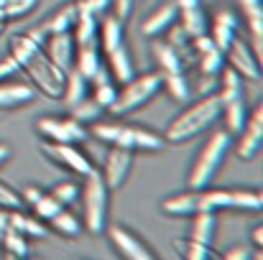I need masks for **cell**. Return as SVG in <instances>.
<instances>
[{"instance_id": "43", "label": "cell", "mask_w": 263, "mask_h": 260, "mask_svg": "<svg viewBox=\"0 0 263 260\" xmlns=\"http://www.w3.org/2000/svg\"><path fill=\"white\" fill-rule=\"evenodd\" d=\"M112 146H120V148H128V151H136V148H133V128H130V125H123Z\"/></svg>"}, {"instance_id": "19", "label": "cell", "mask_w": 263, "mask_h": 260, "mask_svg": "<svg viewBox=\"0 0 263 260\" xmlns=\"http://www.w3.org/2000/svg\"><path fill=\"white\" fill-rule=\"evenodd\" d=\"M179 28L189 36V38H197V36H204L210 31V21H207V13L202 5H194V8H184L179 10V18H176Z\"/></svg>"}, {"instance_id": "40", "label": "cell", "mask_w": 263, "mask_h": 260, "mask_svg": "<svg viewBox=\"0 0 263 260\" xmlns=\"http://www.w3.org/2000/svg\"><path fill=\"white\" fill-rule=\"evenodd\" d=\"M51 196H54L62 207H69V204L77 202V196H80V184H74V181H59V184L51 189Z\"/></svg>"}, {"instance_id": "46", "label": "cell", "mask_w": 263, "mask_h": 260, "mask_svg": "<svg viewBox=\"0 0 263 260\" xmlns=\"http://www.w3.org/2000/svg\"><path fill=\"white\" fill-rule=\"evenodd\" d=\"M41 194H44V189H39V186L28 184V186L23 189V194H21V202H26V204L31 207V204H33V202H36V199H39Z\"/></svg>"}, {"instance_id": "44", "label": "cell", "mask_w": 263, "mask_h": 260, "mask_svg": "<svg viewBox=\"0 0 263 260\" xmlns=\"http://www.w3.org/2000/svg\"><path fill=\"white\" fill-rule=\"evenodd\" d=\"M110 8H112V15L125 21L130 15V10H133V0H110Z\"/></svg>"}, {"instance_id": "26", "label": "cell", "mask_w": 263, "mask_h": 260, "mask_svg": "<svg viewBox=\"0 0 263 260\" xmlns=\"http://www.w3.org/2000/svg\"><path fill=\"white\" fill-rule=\"evenodd\" d=\"M154 59L161 69V74H174V72H184V62L181 56L174 51L172 44H164V41H156L154 44Z\"/></svg>"}, {"instance_id": "30", "label": "cell", "mask_w": 263, "mask_h": 260, "mask_svg": "<svg viewBox=\"0 0 263 260\" xmlns=\"http://www.w3.org/2000/svg\"><path fill=\"white\" fill-rule=\"evenodd\" d=\"M217 94L222 97V102L240 99L243 97V77L238 72H233L230 67H222L220 69V89H217Z\"/></svg>"}, {"instance_id": "34", "label": "cell", "mask_w": 263, "mask_h": 260, "mask_svg": "<svg viewBox=\"0 0 263 260\" xmlns=\"http://www.w3.org/2000/svg\"><path fill=\"white\" fill-rule=\"evenodd\" d=\"M164 87H166V92L172 94V99H176V102H189L192 85H189V79L184 77V72L164 74Z\"/></svg>"}, {"instance_id": "28", "label": "cell", "mask_w": 263, "mask_h": 260, "mask_svg": "<svg viewBox=\"0 0 263 260\" xmlns=\"http://www.w3.org/2000/svg\"><path fill=\"white\" fill-rule=\"evenodd\" d=\"M87 79L72 67L69 72H67V77H64V89H62V99L67 102V105H77L80 99H85L87 97Z\"/></svg>"}, {"instance_id": "10", "label": "cell", "mask_w": 263, "mask_h": 260, "mask_svg": "<svg viewBox=\"0 0 263 260\" xmlns=\"http://www.w3.org/2000/svg\"><path fill=\"white\" fill-rule=\"evenodd\" d=\"M130 166H133V151L128 148H120V146H112L105 156V166H102V181L107 189H120L130 173Z\"/></svg>"}, {"instance_id": "3", "label": "cell", "mask_w": 263, "mask_h": 260, "mask_svg": "<svg viewBox=\"0 0 263 260\" xmlns=\"http://www.w3.org/2000/svg\"><path fill=\"white\" fill-rule=\"evenodd\" d=\"M230 146H233V135H230L228 130H215V133L207 138V143L202 146L197 161L192 164V171L186 176L189 189H197V191H199V189H204V186L212 184V178L220 171L222 158H225V153L230 151Z\"/></svg>"}, {"instance_id": "53", "label": "cell", "mask_w": 263, "mask_h": 260, "mask_svg": "<svg viewBox=\"0 0 263 260\" xmlns=\"http://www.w3.org/2000/svg\"><path fill=\"white\" fill-rule=\"evenodd\" d=\"M3 28H5V23H0V33H3Z\"/></svg>"}, {"instance_id": "18", "label": "cell", "mask_w": 263, "mask_h": 260, "mask_svg": "<svg viewBox=\"0 0 263 260\" xmlns=\"http://www.w3.org/2000/svg\"><path fill=\"white\" fill-rule=\"evenodd\" d=\"M97 44H100V51H105V54L123 46V21L118 15H100Z\"/></svg>"}, {"instance_id": "51", "label": "cell", "mask_w": 263, "mask_h": 260, "mask_svg": "<svg viewBox=\"0 0 263 260\" xmlns=\"http://www.w3.org/2000/svg\"><path fill=\"white\" fill-rule=\"evenodd\" d=\"M253 240H256V248H263V227L261 225L253 230Z\"/></svg>"}, {"instance_id": "33", "label": "cell", "mask_w": 263, "mask_h": 260, "mask_svg": "<svg viewBox=\"0 0 263 260\" xmlns=\"http://www.w3.org/2000/svg\"><path fill=\"white\" fill-rule=\"evenodd\" d=\"M49 222H51V227H54L59 235H67V237H77V235L82 232L80 219H77V217H74V214H72L67 207H62V209H59V212H57V214H54Z\"/></svg>"}, {"instance_id": "16", "label": "cell", "mask_w": 263, "mask_h": 260, "mask_svg": "<svg viewBox=\"0 0 263 260\" xmlns=\"http://www.w3.org/2000/svg\"><path fill=\"white\" fill-rule=\"evenodd\" d=\"M97 28H100V15L85 8L82 3H77V21L72 28L74 44L77 46H87V44H97Z\"/></svg>"}, {"instance_id": "32", "label": "cell", "mask_w": 263, "mask_h": 260, "mask_svg": "<svg viewBox=\"0 0 263 260\" xmlns=\"http://www.w3.org/2000/svg\"><path fill=\"white\" fill-rule=\"evenodd\" d=\"M0 243H3L8 258H26V255H28V237L21 235V232L13 230V227H8V230L3 232Z\"/></svg>"}, {"instance_id": "41", "label": "cell", "mask_w": 263, "mask_h": 260, "mask_svg": "<svg viewBox=\"0 0 263 260\" xmlns=\"http://www.w3.org/2000/svg\"><path fill=\"white\" fill-rule=\"evenodd\" d=\"M115 97H118V87L112 85V79H110V82H102V85H95L92 99H95L102 110H110V105L115 102Z\"/></svg>"}, {"instance_id": "13", "label": "cell", "mask_w": 263, "mask_h": 260, "mask_svg": "<svg viewBox=\"0 0 263 260\" xmlns=\"http://www.w3.org/2000/svg\"><path fill=\"white\" fill-rule=\"evenodd\" d=\"M192 51L197 54V62H199L202 74H212V77H217L220 69L225 67V51L217 49V46L212 44L210 33L192 38Z\"/></svg>"}, {"instance_id": "23", "label": "cell", "mask_w": 263, "mask_h": 260, "mask_svg": "<svg viewBox=\"0 0 263 260\" xmlns=\"http://www.w3.org/2000/svg\"><path fill=\"white\" fill-rule=\"evenodd\" d=\"M222 117H225V130L230 135H238L248 120V107H246V99H230V102H222Z\"/></svg>"}, {"instance_id": "15", "label": "cell", "mask_w": 263, "mask_h": 260, "mask_svg": "<svg viewBox=\"0 0 263 260\" xmlns=\"http://www.w3.org/2000/svg\"><path fill=\"white\" fill-rule=\"evenodd\" d=\"M176 18H179V8H176L174 0H169V3H164L161 8H156V10L141 23V31H143V36L156 38V36H161L164 31H169V28L174 26Z\"/></svg>"}, {"instance_id": "7", "label": "cell", "mask_w": 263, "mask_h": 260, "mask_svg": "<svg viewBox=\"0 0 263 260\" xmlns=\"http://www.w3.org/2000/svg\"><path fill=\"white\" fill-rule=\"evenodd\" d=\"M41 153H44L49 161H54L59 169L72 171V173H77V176H87L89 171H95L92 161L77 148V143H49V141H46V143L41 146Z\"/></svg>"}, {"instance_id": "29", "label": "cell", "mask_w": 263, "mask_h": 260, "mask_svg": "<svg viewBox=\"0 0 263 260\" xmlns=\"http://www.w3.org/2000/svg\"><path fill=\"white\" fill-rule=\"evenodd\" d=\"M263 194L256 189H230V209L240 212H261Z\"/></svg>"}, {"instance_id": "17", "label": "cell", "mask_w": 263, "mask_h": 260, "mask_svg": "<svg viewBox=\"0 0 263 260\" xmlns=\"http://www.w3.org/2000/svg\"><path fill=\"white\" fill-rule=\"evenodd\" d=\"M36 97V89L26 82H0V110H15L28 105Z\"/></svg>"}, {"instance_id": "50", "label": "cell", "mask_w": 263, "mask_h": 260, "mask_svg": "<svg viewBox=\"0 0 263 260\" xmlns=\"http://www.w3.org/2000/svg\"><path fill=\"white\" fill-rule=\"evenodd\" d=\"M176 8L184 10V8H194V5H202V0H174Z\"/></svg>"}, {"instance_id": "39", "label": "cell", "mask_w": 263, "mask_h": 260, "mask_svg": "<svg viewBox=\"0 0 263 260\" xmlns=\"http://www.w3.org/2000/svg\"><path fill=\"white\" fill-rule=\"evenodd\" d=\"M31 207H33L36 217H39V219H46V222H49V219H51V217H54L59 209H62V204H59V202H57V199H54L49 191H44V194H41V196H39V199H36Z\"/></svg>"}, {"instance_id": "14", "label": "cell", "mask_w": 263, "mask_h": 260, "mask_svg": "<svg viewBox=\"0 0 263 260\" xmlns=\"http://www.w3.org/2000/svg\"><path fill=\"white\" fill-rule=\"evenodd\" d=\"M212 44L217 49H228L235 38H238V15L233 10H220L215 18H212V31H207Z\"/></svg>"}, {"instance_id": "4", "label": "cell", "mask_w": 263, "mask_h": 260, "mask_svg": "<svg viewBox=\"0 0 263 260\" xmlns=\"http://www.w3.org/2000/svg\"><path fill=\"white\" fill-rule=\"evenodd\" d=\"M161 89H164V74H161V72L138 74V77H133L130 82H125V85L118 89V97H115V102L110 105V112H112V115L136 112V110H141L146 102H151Z\"/></svg>"}, {"instance_id": "12", "label": "cell", "mask_w": 263, "mask_h": 260, "mask_svg": "<svg viewBox=\"0 0 263 260\" xmlns=\"http://www.w3.org/2000/svg\"><path fill=\"white\" fill-rule=\"evenodd\" d=\"M44 51H46V56H49L62 72H69L72 64H74V54H77V44H74L72 31L46 36V41H44Z\"/></svg>"}, {"instance_id": "6", "label": "cell", "mask_w": 263, "mask_h": 260, "mask_svg": "<svg viewBox=\"0 0 263 260\" xmlns=\"http://www.w3.org/2000/svg\"><path fill=\"white\" fill-rule=\"evenodd\" d=\"M36 133L49 143H82L87 138V128L77 123L74 117H57L44 115L36 120Z\"/></svg>"}, {"instance_id": "49", "label": "cell", "mask_w": 263, "mask_h": 260, "mask_svg": "<svg viewBox=\"0 0 263 260\" xmlns=\"http://www.w3.org/2000/svg\"><path fill=\"white\" fill-rule=\"evenodd\" d=\"M238 5H240V10H243V13H251V10H258V8H263L261 0H238Z\"/></svg>"}, {"instance_id": "9", "label": "cell", "mask_w": 263, "mask_h": 260, "mask_svg": "<svg viewBox=\"0 0 263 260\" xmlns=\"http://www.w3.org/2000/svg\"><path fill=\"white\" fill-rule=\"evenodd\" d=\"M238 135H240V141H238L235 151H238L240 158L251 161L253 156L261 153V146H263V107L261 105H256L253 112H248V120H246V125H243V130Z\"/></svg>"}, {"instance_id": "11", "label": "cell", "mask_w": 263, "mask_h": 260, "mask_svg": "<svg viewBox=\"0 0 263 260\" xmlns=\"http://www.w3.org/2000/svg\"><path fill=\"white\" fill-rule=\"evenodd\" d=\"M107 237H110V243L115 245V250H118L123 258H128V260H154L151 248H146V243H143L138 235H133L128 227H123V225H112V227L107 230Z\"/></svg>"}, {"instance_id": "5", "label": "cell", "mask_w": 263, "mask_h": 260, "mask_svg": "<svg viewBox=\"0 0 263 260\" xmlns=\"http://www.w3.org/2000/svg\"><path fill=\"white\" fill-rule=\"evenodd\" d=\"M85 178V186H82V212H85V227H87L92 235H100L105 232L107 227V186L102 181L100 171H89Z\"/></svg>"}, {"instance_id": "38", "label": "cell", "mask_w": 263, "mask_h": 260, "mask_svg": "<svg viewBox=\"0 0 263 260\" xmlns=\"http://www.w3.org/2000/svg\"><path fill=\"white\" fill-rule=\"evenodd\" d=\"M120 128H123L120 123H110V120H95V123H89V133H92L97 141L107 143V146H112V143H115V138H118Z\"/></svg>"}, {"instance_id": "37", "label": "cell", "mask_w": 263, "mask_h": 260, "mask_svg": "<svg viewBox=\"0 0 263 260\" xmlns=\"http://www.w3.org/2000/svg\"><path fill=\"white\" fill-rule=\"evenodd\" d=\"M100 115H102V107L95 102V99H80L77 105H72V117L77 120V123H82V125H89V123H95V120H100Z\"/></svg>"}, {"instance_id": "25", "label": "cell", "mask_w": 263, "mask_h": 260, "mask_svg": "<svg viewBox=\"0 0 263 260\" xmlns=\"http://www.w3.org/2000/svg\"><path fill=\"white\" fill-rule=\"evenodd\" d=\"M74 21H77V3L59 8L51 18H46V23H44L41 28H44L46 36H51V33H64V31H72V28H74Z\"/></svg>"}, {"instance_id": "2", "label": "cell", "mask_w": 263, "mask_h": 260, "mask_svg": "<svg viewBox=\"0 0 263 260\" xmlns=\"http://www.w3.org/2000/svg\"><path fill=\"white\" fill-rule=\"evenodd\" d=\"M222 117V97L217 92L202 94L197 102H192L189 107H184L174 120L169 123L164 141L169 146H181L197 135H202L204 130H210L217 120Z\"/></svg>"}, {"instance_id": "21", "label": "cell", "mask_w": 263, "mask_h": 260, "mask_svg": "<svg viewBox=\"0 0 263 260\" xmlns=\"http://www.w3.org/2000/svg\"><path fill=\"white\" fill-rule=\"evenodd\" d=\"M215 230H217V217L215 212H194L192 214V230H189V237L204 243V245H212L215 240Z\"/></svg>"}, {"instance_id": "45", "label": "cell", "mask_w": 263, "mask_h": 260, "mask_svg": "<svg viewBox=\"0 0 263 260\" xmlns=\"http://www.w3.org/2000/svg\"><path fill=\"white\" fill-rule=\"evenodd\" d=\"M15 72H18V64L13 62V56H10V54L3 56V59H0V82L8 79V77H13Z\"/></svg>"}, {"instance_id": "24", "label": "cell", "mask_w": 263, "mask_h": 260, "mask_svg": "<svg viewBox=\"0 0 263 260\" xmlns=\"http://www.w3.org/2000/svg\"><path fill=\"white\" fill-rule=\"evenodd\" d=\"M102 64L100 59V46L97 44H87V46H77V54H74V69L85 77V79H92V74L97 72V67Z\"/></svg>"}, {"instance_id": "27", "label": "cell", "mask_w": 263, "mask_h": 260, "mask_svg": "<svg viewBox=\"0 0 263 260\" xmlns=\"http://www.w3.org/2000/svg\"><path fill=\"white\" fill-rule=\"evenodd\" d=\"M174 250L184 260H210V258H215L212 245H204V243H199V240H194V237H189V235H186V237H176Z\"/></svg>"}, {"instance_id": "35", "label": "cell", "mask_w": 263, "mask_h": 260, "mask_svg": "<svg viewBox=\"0 0 263 260\" xmlns=\"http://www.w3.org/2000/svg\"><path fill=\"white\" fill-rule=\"evenodd\" d=\"M0 8H3L5 21H15V18L33 13L39 8V0H0Z\"/></svg>"}, {"instance_id": "31", "label": "cell", "mask_w": 263, "mask_h": 260, "mask_svg": "<svg viewBox=\"0 0 263 260\" xmlns=\"http://www.w3.org/2000/svg\"><path fill=\"white\" fill-rule=\"evenodd\" d=\"M10 227L26 237H46V232H49L36 217H28L21 209H10Z\"/></svg>"}, {"instance_id": "47", "label": "cell", "mask_w": 263, "mask_h": 260, "mask_svg": "<svg viewBox=\"0 0 263 260\" xmlns=\"http://www.w3.org/2000/svg\"><path fill=\"white\" fill-rule=\"evenodd\" d=\"M253 258V250L251 248H233L225 253V260H251Z\"/></svg>"}, {"instance_id": "1", "label": "cell", "mask_w": 263, "mask_h": 260, "mask_svg": "<svg viewBox=\"0 0 263 260\" xmlns=\"http://www.w3.org/2000/svg\"><path fill=\"white\" fill-rule=\"evenodd\" d=\"M8 54L18 64V72H26L28 82L33 89H39L49 99H62L64 77L62 72L44 51V46L31 36V33H15L8 38Z\"/></svg>"}, {"instance_id": "52", "label": "cell", "mask_w": 263, "mask_h": 260, "mask_svg": "<svg viewBox=\"0 0 263 260\" xmlns=\"http://www.w3.org/2000/svg\"><path fill=\"white\" fill-rule=\"evenodd\" d=\"M8 158H10V148H8L5 143H0V164L8 161Z\"/></svg>"}, {"instance_id": "36", "label": "cell", "mask_w": 263, "mask_h": 260, "mask_svg": "<svg viewBox=\"0 0 263 260\" xmlns=\"http://www.w3.org/2000/svg\"><path fill=\"white\" fill-rule=\"evenodd\" d=\"M133 148L138 151H161L166 148V141L151 130H143V128H133Z\"/></svg>"}, {"instance_id": "8", "label": "cell", "mask_w": 263, "mask_h": 260, "mask_svg": "<svg viewBox=\"0 0 263 260\" xmlns=\"http://www.w3.org/2000/svg\"><path fill=\"white\" fill-rule=\"evenodd\" d=\"M225 59H228V67L233 72H238L243 79H253V82L261 79V59L253 54V49L246 41L235 38L225 49Z\"/></svg>"}, {"instance_id": "42", "label": "cell", "mask_w": 263, "mask_h": 260, "mask_svg": "<svg viewBox=\"0 0 263 260\" xmlns=\"http://www.w3.org/2000/svg\"><path fill=\"white\" fill-rule=\"evenodd\" d=\"M0 207H5V209H21L23 207L21 194L5 181H0Z\"/></svg>"}, {"instance_id": "22", "label": "cell", "mask_w": 263, "mask_h": 260, "mask_svg": "<svg viewBox=\"0 0 263 260\" xmlns=\"http://www.w3.org/2000/svg\"><path fill=\"white\" fill-rule=\"evenodd\" d=\"M161 209H164V214H172V217H192L197 212V189H189L184 194L164 199Z\"/></svg>"}, {"instance_id": "20", "label": "cell", "mask_w": 263, "mask_h": 260, "mask_svg": "<svg viewBox=\"0 0 263 260\" xmlns=\"http://www.w3.org/2000/svg\"><path fill=\"white\" fill-rule=\"evenodd\" d=\"M105 56H107V69H110V74H112L115 82L125 85V82H130L136 77V64H133V59H130V54H128L125 46H118V49H112Z\"/></svg>"}, {"instance_id": "48", "label": "cell", "mask_w": 263, "mask_h": 260, "mask_svg": "<svg viewBox=\"0 0 263 260\" xmlns=\"http://www.w3.org/2000/svg\"><path fill=\"white\" fill-rule=\"evenodd\" d=\"M10 227V209H5V207H0V237H3V232Z\"/></svg>"}]
</instances>
